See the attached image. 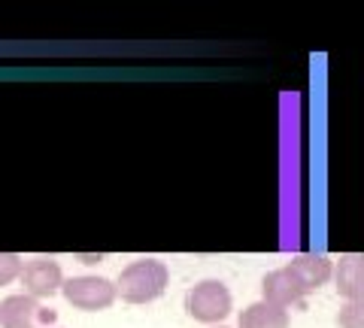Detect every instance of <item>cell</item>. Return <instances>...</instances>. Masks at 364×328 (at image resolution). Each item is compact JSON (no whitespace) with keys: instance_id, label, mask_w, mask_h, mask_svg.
I'll return each mask as SVG.
<instances>
[{"instance_id":"obj_1","label":"cell","mask_w":364,"mask_h":328,"mask_svg":"<svg viewBox=\"0 0 364 328\" xmlns=\"http://www.w3.org/2000/svg\"><path fill=\"white\" fill-rule=\"evenodd\" d=\"M167 282H170V270L164 262H158V258H136V262H131L119 274L116 295H122V301L128 304H149L164 295Z\"/></svg>"},{"instance_id":"obj_2","label":"cell","mask_w":364,"mask_h":328,"mask_svg":"<svg viewBox=\"0 0 364 328\" xmlns=\"http://www.w3.org/2000/svg\"><path fill=\"white\" fill-rule=\"evenodd\" d=\"M234 310V298L222 280H203L186 292V313L195 322L215 325Z\"/></svg>"},{"instance_id":"obj_3","label":"cell","mask_w":364,"mask_h":328,"mask_svg":"<svg viewBox=\"0 0 364 328\" xmlns=\"http://www.w3.org/2000/svg\"><path fill=\"white\" fill-rule=\"evenodd\" d=\"M61 295L67 304H73L76 310H107L116 301V282H109L107 277H95V274H82V277H70L61 282Z\"/></svg>"},{"instance_id":"obj_4","label":"cell","mask_w":364,"mask_h":328,"mask_svg":"<svg viewBox=\"0 0 364 328\" xmlns=\"http://www.w3.org/2000/svg\"><path fill=\"white\" fill-rule=\"evenodd\" d=\"M58 313L31 295H9L0 301V328H52Z\"/></svg>"},{"instance_id":"obj_5","label":"cell","mask_w":364,"mask_h":328,"mask_svg":"<svg viewBox=\"0 0 364 328\" xmlns=\"http://www.w3.org/2000/svg\"><path fill=\"white\" fill-rule=\"evenodd\" d=\"M21 286H25V295L31 298H52L55 292H61V282H64V274H61V265L55 262L49 255H37L31 258L28 265H21Z\"/></svg>"},{"instance_id":"obj_6","label":"cell","mask_w":364,"mask_h":328,"mask_svg":"<svg viewBox=\"0 0 364 328\" xmlns=\"http://www.w3.org/2000/svg\"><path fill=\"white\" fill-rule=\"evenodd\" d=\"M261 295H264L261 301L286 310L289 304H298L304 295H310V289H306V282L298 277V270L291 265H286V268L270 270V274L261 280Z\"/></svg>"},{"instance_id":"obj_7","label":"cell","mask_w":364,"mask_h":328,"mask_svg":"<svg viewBox=\"0 0 364 328\" xmlns=\"http://www.w3.org/2000/svg\"><path fill=\"white\" fill-rule=\"evenodd\" d=\"M289 310L273 307L267 301H255L240 313V328H289Z\"/></svg>"},{"instance_id":"obj_8","label":"cell","mask_w":364,"mask_h":328,"mask_svg":"<svg viewBox=\"0 0 364 328\" xmlns=\"http://www.w3.org/2000/svg\"><path fill=\"white\" fill-rule=\"evenodd\" d=\"M291 268L298 270V277L306 282V289L310 292H316L318 286H325V282L331 280V274H334V268H331V262H328L325 255H298L291 262Z\"/></svg>"},{"instance_id":"obj_9","label":"cell","mask_w":364,"mask_h":328,"mask_svg":"<svg viewBox=\"0 0 364 328\" xmlns=\"http://www.w3.org/2000/svg\"><path fill=\"white\" fill-rule=\"evenodd\" d=\"M337 292L346 301H361L364 286H361V262H358V255H349V258L340 262V268H337Z\"/></svg>"},{"instance_id":"obj_10","label":"cell","mask_w":364,"mask_h":328,"mask_svg":"<svg viewBox=\"0 0 364 328\" xmlns=\"http://www.w3.org/2000/svg\"><path fill=\"white\" fill-rule=\"evenodd\" d=\"M21 255L18 253H0V286H9L21 274Z\"/></svg>"},{"instance_id":"obj_11","label":"cell","mask_w":364,"mask_h":328,"mask_svg":"<svg viewBox=\"0 0 364 328\" xmlns=\"http://www.w3.org/2000/svg\"><path fill=\"white\" fill-rule=\"evenodd\" d=\"M340 328H364V304L361 301H349L337 316Z\"/></svg>"},{"instance_id":"obj_12","label":"cell","mask_w":364,"mask_h":328,"mask_svg":"<svg viewBox=\"0 0 364 328\" xmlns=\"http://www.w3.org/2000/svg\"><path fill=\"white\" fill-rule=\"evenodd\" d=\"M215 328H228V325H215Z\"/></svg>"}]
</instances>
